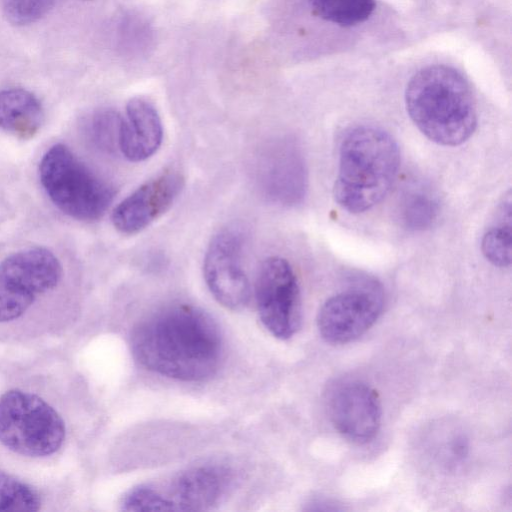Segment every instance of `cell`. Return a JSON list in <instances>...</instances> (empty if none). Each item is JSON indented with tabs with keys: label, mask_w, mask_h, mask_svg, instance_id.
Listing matches in <instances>:
<instances>
[{
	"label": "cell",
	"mask_w": 512,
	"mask_h": 512,
	"mask_svg": "<svg viewBox=\"0 0 512 512\" xmlns=\"http://www.w3.org/2000/svg\"><path fill=\"white\" fill-rule=\"evenodd\" d=\"M130 347L144 368L185 382L212 377L223 356L216 322L188 304L169 305L145 317L133 328Z\"/></svg>",
	"instance_id": "obj_1"
},
{
	"label": "cell",
	"mask_w": 512,
	"mask_h": 512,
	"mask_svg": "<svg viewBox=\"0 0 512 512\" xmlns=\"http://www.w3.org/2000/svg\"><path fill=\"white\" fill-rule=\"evenodd\" d=\"M405 105L421 133L442 146L464 143L477 126L472 89L465 77L448 65H429L417 71L407 83Z\"/></svg>",
	"instance_id": "obj_2"
},
{
	"label": "cell",
	"mask_w": 512,
	"mask_h": 512,
	"mask_svg": "<svg viewBox=\"0 0 512 512\" xmlns=\"http://www.w3.org/2000/svg\"><path fill=\"white\" fill-rule=\"evenodd\" d=\"M399 166L398 144L387 131L371 125L351 128L340 144L335 201L352 214L370 210L388 194Z\"/></svg>",
	"instance_id": "obj_3"
},
{
	"label": "cell",
	"mask_w": 512,
	"mask_h": 512,
	"mask_svg": "<svg viewBox=\"0 0 512 512\" xmlns=\"http://www.w3.org/2000/svg\"><path fill=\"white\" fill-rule=\"evenodd\" d=\"M41 184L65 214L82 221L101 218L114 198V189L64 144H55L39 165Z\"/></svg>",
	"instance_id": "obj_4"
},
{
	"label": "cell",
	"mask_w": 512,
	"mask_h": 512,
	"mask_svg": "<svg viewBox=\"0 0 512 512\" xmlns=\"http://www.w3.org/2000/svg\"><path fill=\"white\" fill-rule=\"evenodd\" d=\"M66 429L58 412L41 397L11 389L0 396V442L29 457H45L63 444Z\"/></svg>",
	"instance_id": "obj_5"
},
{
	"label": "cell",
	"mask_w": 512,
	"mask_h": 512,
	"mask_svg": "<svg viewBox=\"0 0 512 512\" xmlns=\"http://www.w3.org/2000/svg\"><path fill=\"white\" fill-rule=\"evenodd\" d=\"M62 276L57 257L42 247L17 251L0 263V323L22 316Z\"/></svg>",
	"instance_id": "obj_6"
},
{
	"label": "cell",
	"mask_w": 512,
	"mask_h": 512,
	"mask_svg": "<svg viewBox=\"0 0 512 512\" xmlns=\"http://www.w3.org/2000/svg\"><path fill=\"white\" fill-rule=\"evenodd\" d=\"M255 299L259 318L274 337L286 340L297 333L302 319L300 287L286 259L271 256L262 262Z\"/></svg>",
	"instance_id": "obj_7"
},
{
	"label": "cell",
	"mask_w": 512,
	"mask_h": 512,
	"mask_svg": "<svg viewBox=\"0 0 512 512\" xmlns=\"http://www.w3.org/2000/svg\"><path fill=\"white\" fill-rule=\"evenodd\" d=\"M246 234L242 227L230 225L211 239L203 261L206 285L216 301L227 309H244L251 295L243 268Z\"/></svg>",
	"instance_id": "obj_8"
},
{
	"label": "cell",
	"mask_w": 512,
	"mask_h": 512,
	"mask_svg": "<svg viewBox=\"0 0 512 512\" xmlns=\"http://www.w3.org/2000/svg\"><path fill=\"white\" fill-rule=\"evenodd\" d=\"M384 307L381 288L375 282L349 287L325 301L317 315V328L329 344L343 345L365 334Z\"/></svg>",
	"instance_id": "obj_9"
},
{
	"label": "cell",
	"mask_w": 512,
	"mask_h": 512,
	"mask_svg": "<svg viewBox=\"0 0 512 512\" xmlns=\"http://www.w3.org/2000/svg\"><path fill=\"white\" fill-rule=\"evenodd\" d=\"M233 485L232 471L218 464L188 468L165 484H148L154 511H205L218 506Z\"/></svg>",
	"instance_id": "obj_10"
},
{
	"label": "cell",
	"mask_w": 512,
	"mask_h": 512,
	"mask_svg": "<svg viewBox=\"0 0 512 512\" xmlns=\"http://www.w3.org/2000/svg\"><path fill=\"white\" fill-rule=\"evenodd\" d=\"M254 175L260 193L274 204L293 206L306 194L305 162L298 146L290 139L265 144L257 154Z\"/></svg>",
	"instance_id": "obj_11"
},
{
	"label": "cell",
	"mask_w": 512,
	"mask_h": 512,
	"mask_svg": "<svg viewBox=\"0 0 512 512\" xmlns=\"http://www.w3.org/2000/svg\"><path fill=\"white\" fill-rule=\"evenodd\" d=\"M330 421L343 438L366 444L377 435L382 418L378 393L360 380H344L334 385L327 399Z\"/></svg>",
	"instance_id": "obj_12"
},
{
	"label": "cell",
	"mask_w": 512,
	"mask_h": 512,
	"mask_svg": "<svg viewBox=\"0 0 512 512\" xmlns=\"http://www.w3.org/2000/svg\"><path fill=\"white\" fill-rule=\"evenodd\" d=\"M184 184L183 175L175 169L145 182L114 209V227L125 235L141 232L170 209Z\"/></svg>",
	"instance_id": "obj_13"
},
{
	"label": "cell",
	"mask_w": 512,
	"mask_h": 512,
	"mask_svg": "<svg viewBox=\"0 0 512 512\" xmlns=\"http://www.w3.org/2000/svg\"><path fill=\"white\" fill-rule=\"evenodd\" d=\"M163 141V125L155 106L146 98L134 97L126 106L119 151L131 162H142L153 156Z\"/></svg>",
	"instance_id": "obj_14"
},
{
	"label": "cell",
	"mask_w": 512,
	"mask_h": 512,
	"mask_svg": "<svg viewBox=\"0 0 512 512\" xmlns=\"http://www.w3.org/2000/svg\"><path fill=\"white\" fill-rule=\"evenodd\" d=\"M44 118L38 98L22 88L0 91V128L7 133L27 140L39 131Z\"/></svg>",
	"instance_id": "obj_15"
},
{
	"label": "cell",
	"mask_w": 512,
	"mask_h": 512,
	"mask_svg": "<svg viewBox=\"0 0 512 512\" xmlns=\"http://www.w3.org/2000/svg\"><path fill=\"white\" fill-rule=\"evenodd\" d=\"M512 200L508 193L500 201L493 222L486 229L481 240L484 257L494 266L504 268L512 260Z\"/></svg>",
	"instance_id": "obj_16"
},
{
	"label": "cell",
	"mask_w": 512,
	"mask_h": 512,
	"mask_svg": "<svg viewBox=\"0 0 512 512\" xmlns=\"http://www.w3.org/2000/svg\"><path fill=\"white\" fill-rule=\"evenodd\" d=\"M439 212L438 200L434 193L423 186L409 187L399 203V218L402 225L413 231L429 228Z\"/></svg>",
	"instance_id": "obj_17"
},
{
	"label": "cell",
	"mask_w": 512,
	"mask_h": 512,
	"mask_svg": "<svg viewBox=\"0 0 512 512\" xmlns=\"http://www.w3.org/2000/svg\"><path fill=\"white\" fill-rule=\"evenodd\" d=\"M309 2L318 17L344 27L366 21L376 6L375 0H309Z\"/></svg>",
	"instance_id": "obj_18"
},
{
	"label": "cell",
	"mask_w": 512,
	"mask_h": 512,
	"mask_svg": "<svg viewBox=\"0 0 512 512\" xmlns=\"http://www.w3.org/2000/svg\"><path fill=\"white\" fill-rule=\"evenodd\" d=\"M41 504L40 494L34 487L0 469V512H34Z\"/></svg>",
	"instance_id": "obj_19"
},
{
	"label": "cell",
	"mask_w": 512,
	"mask_h": 512,
	"mask_svg": "<svg viewBox=\"0 0 512 512\" xmlns=\"http://www.w3.org/2000/svg\"><path fill=\"white\" fill-rule=\"evenodd\" d=\"M122 121L123 117L114 110L95 113L89 123V134L94 144L109 153L119 151Z\"/></svg>",
	"instance_id": "obj_20"
},
{
	"label": "cell",
	"mask_w": 512,
	"mask_h": 512,
	"mask_svg": "<svg viewBox=\"0 0 512 512\" xmlns=\"http://www.w3.org/2000/svg\"><path fill=\"white\" fill-rule=\"evenodd\" d=\"M3 2L7 19L16 25H27L39 20L54 4V0H4Z\"/></svg>",
	"instance_id": "obj_21"
}]
</instances>
